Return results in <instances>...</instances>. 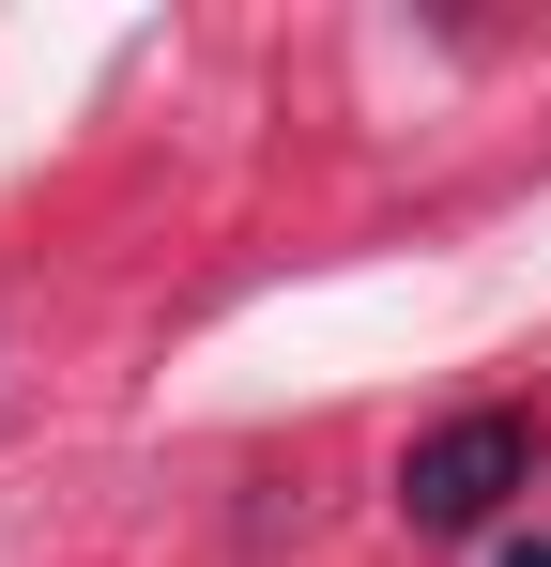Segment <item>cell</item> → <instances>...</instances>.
I'll list each match as a JSON object with an SVG mask.
<instances>
[{"label":"cell","mask_w":551,"mask_h":567,"mask_svg":"<svg viewBox=\"0 0 551 567\" xmlns=\"http://www.w3.org/2000/svg\"><path fill=\"white\" fill-rule=\"evenodd\" d=\"M506 567H551V553H506Z\"/></svg>","instance_id":"obj_2"},{"label":"cell","mask_w":551,"mask_h":567,"mask_svg":"<svg viewBox=\"0 0 551 567\" xmlns=\"http://www.w3.org/2000/svg\"><path fill=\"white\" fill-rule=\"evenodd\" d=\"M521 475H537V414H459V430H429V445L398 461V506H414L429 537H475Z\"/></svg>","instance_id":"obj_1"}]
</instances>
